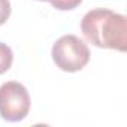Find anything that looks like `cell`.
Masks as SVG:
<instances>
[{
    "mask_svg": "<svg viewBox=\"0 0 127 127\" xmlns=\"http://www.w3.org/2000/svg\"><path fill=\"white\" fill-rule=\"evenodd\" d=\"M84 37L99 48L117 51L127 49V26L126 17L111 9H93L87 12L81 21Z\"/></svg>",
    "mask_w": 127,
    "mask_h": 127,
    "instance_id": "1",
    "label": "cell"
},
{
    "mask_svg": "<svg viewBox=\"0 0 127 127\" xmlns=\"http://www.w3.org/2000/svg\"><path fill=\"white\" fill-rule=\"evenodd\" d=\"M52 60L64 72H78L87 66L90 60V49L84 40H81L75 34L61 36L54 45L51 51Z\"/></svg>",
    "mask_w": 127,
    "mask_h": 127,
    "instance_id": "2",
    "label": "cell"
},
{
    "mask_svg": "<svg viewBox=\"0 0 127 127\" xmlns=\"http://www.w3.org/2000/svg\"><path fill=\"white\" fill-rule=\"evenodd\" d=\"M30 111V96L27 88L15 81L0 87V115L6 121H21Z\"/></svg>",
    "mask_w": 127,
    "mask_h": 127,
    "instance_id": "3",
    "label": "cell"
},
{
    "mask_svg": "<svg viewBox=\"0 0 127 127\" xmlns=\"http://www.w3.org/2000/svg\"><path fill=\"white\" fill-rule=\"evenodd\" d=\"M12 61H14L12 49L8 45L0 42V75L9 70V67L12 66Z\"/></svg>",
    "mask_w": 127,
    "mask_h": 127,
    "instance_id": "4",
    "label": "cell"
},
{
    "mask_svg": "<svg viewBox=\"0 0 127 127\" xmlns=\"http://www.w3.org/2000/svg\"><path fill=\"white\" fill-rule=\"evenodd\" d=\"M82 0H51V5L58 11H70L81 5Z\"/></svg>",
    "mask_w": 127,
    "mask_h": 127,
    "instance_id": "5",
    "label": "cell"
},
{
    "mask_svg": "<svg viewBox=\"0 0 127 127\" xmlns=\"http://www.w3.org/2000/svg\"><path fill=\"white\" fill-rule=\"evenodd\" d=\"M11 15V2L9 0H0V26L5 24Z\"/></svg>",
    "mask_w": 127,
    "mask_h": 127,
    "instance_id": "6",
    "label": "cell"
},
{
    "mask_svg": "<svg viewBox=\"0 0 127 127\" xmlns=\"http://www.w3.org/2000/svg\"><path fill=\"white\" fill-rule=\"evenodd\" d=\"M42 2H51V0H42Z\"/></svg>",
    "mask_w": 127,
    "mask_h": 127,
    "instance_id": "7",
    "label": "cell"
}]
</instances>
